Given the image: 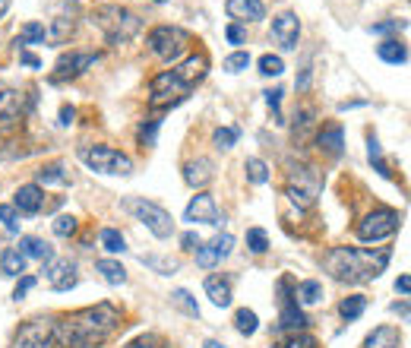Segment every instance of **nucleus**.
Listing matches in <instances>:
<instances>
[{
  "mask_svg": "<svg viewBox=\"0 0 411 348\" xmlns=\"http://www.w3.org/2000/svg\"><path fill=\"white\" fill-rule=\"evenodd\" d=\"M121 326V307L95 304L57 320V345L63 348H102Z\"/></svg>",
  "mask_w": 411,
  "mask_h": 348,
  "instance_id": "f257e3e1",
  "label": "nucleus"
},
{
  "mask_svg": "<svg viewBox=\"0 0 411 348\" xmlns=\"http://www.w3.org/2000/svg\"><path fill=\"white\" fill-rule=\"evenodd\" d=\"M389 263V251H357V247H332L326 253L323 266L326 272L336 282H348V285H361V282H370L386 269Z\"/></svg>",
  "mask_w": 411,
  "mask_h": 348,
  "instance_id": "f03ea898",
  "label": "nucleus"
},
{
  "mask_svg": "<svg viewBox=\"0 0 411 348\" xmlns=\"http://www.w3.org/2000/svg\"><path fill=\"white\" fill-rule=\"evenodd\" d=\"M92 23L104 32V38H108L111 44L130 42V38H136V32L142 29V19L121 4H104L99 10H92Z\"/></svg>",
  "mask_w": 411,
  "mask_h": 348,
  "instance_id": "7ed1b4c3",
  "label": "nucleus"
},
{
  "mask_svg": "<svg viewBox=\"0 0 411 348\" xmlns=\"http://www.w3.org/2000/svg\"><path fill=\"white\" fill-rule=\"evenodd\" d=\"M121 209H123V212H130V215H136V219H140L159 241H168L174 234L171 212H168V209H161L159 203L142 200V196H127V200L121 203Z\"/></svg>",
  "mask_w": 411,
  "mask_h": 348,
  "instance_id": "20e7f679",
  "label": "nucleus"
},
{
  "mask_svg": "<svg viewBox=\"0 0 411 348\" xmlns=\"http://www.w3.org/2000/svg\"><path fill=\"white\" fill-rule=\"evenodd\" d=\"M149 51H152L159 61H178L180 54H184L187 48L193 44L190 32L180 29V25H155L152 32H149Z\"/></svg>",
  "mask_w": 411,
  "mask_h": 348,
  "instance_id": "39448f33",
  "label": "nucleus"
},
{
  "mask_svg": "<svg viewBox=\"0 0 411 348\" xmlns=\"http://www.w3.org/2000/svg\"><path fill=\"white\" fill-rule=\"evenodd\" d=\"M319 190H323V181H319L317 168L310 165H297L288 172V181H285V196L295 203L297 209H310L317 203Z\"/></svg>",
  "mask_w": 411,
  "mask_h": 348,
  "instance_id": "423d86ee",
  "label": "nucleus"
},
{
  "mask_svg": "<svg viewBox=\"0 0 411 348\" xmlns=\"http://www.w3.org/2000/svg\"><path fill=\"white\" fill-rule=\"evenodd\" d=\"M80 159L86 162L89 172H99V174H121L127 177L133 172V162L130 155L117 152L111 146H80Z\"/></svg>",
  "mask_w": 411,
  "mask_h": 348,
  "instance_id": "0eeeda50",
  "label": "nucleus"
},
{
  "mask_svg": "<svg viewBox=\"0 0 411 348\" xmlns=\"http://www.w3.org/2000/svg\"><path fill=\"white\" fill-rule=\"evenodd\" d=\"M57 345V320L54 317H35L19 326L10 348H54Z\"/></svg>",
  "mask_w": 411,
  "mask_h": 348,
  "instance_id": "6e6552de",
  "label": "nucleus"
},
{
  "mask_svg": "<svg viewBox=\"0 0 411 348\" xmlns=\"http://www.w3.org/2000/svg\"><path fill=\"white\" fill-rule=\"evenodd\" d=\"M399 225H402V215L395 212V209H374V212H367L357 222V238L367 241V244L386 241L399 232Z\"/></svg>",
  "mask_w": 411,
  "mask_h": 348,
  "instance_id": "1a4fd4ad",
  "label": "nucleus"
},
{
  "mask_svg": "<svg viewBox=\"0 0 411 348\" xmlns=\"http://www.w3.org/2000/svg\"><path fill=\"white\" fill-rule=\"evenodd\" d=\"M149 89H152V98H149V108H174V104H180L187 98V89L184 83L174 76V70H161V73L152 76V83H149Z\"/></svg>",
  "mask_w": 411,
  "mask_h": 348,
  "instance_id": "9d476101",
  "label": "nucleus"
},
{
  "mask_svg": "<svg viewBox=\"0 0 411 348\" xmlns=\"http://www.w3.org/2000/svg\"><path fill=\"white\" fill-rule=\"evenodd\" d=\"M95 61H99V54H92V51H70V54H63L61 61H57L54 73H51V83L76 80V76H82L86 70H92Z\"/></svg>",
  "mask_w": 411,
  "mask_h": 348,
  "instance_id": "9b49d317",
  "label": "nucleus"
},
{
  "mask_svg": "<svg viewBox=\"0 0 411 348\" xmlns=\"http://www.w3.org/2000/svg\"><path fill=\"white\" fill-rule=\"evenodd\" d=\"M54 10H57L54 13V23H51V29L44 32V35H48L54 44H63L76 32V13H80V10H76L73 0H57Z\"/></svg>",
  "mask_w": 411,
  "mask_h": 348,
  "instance_id": "f8f14e48",
  "label": "nucleus"
},
{
  "mask_svg": "<svg viewBox=\"0 0 411 348\" xmlns=\"http://www.w3.org/2000/svg\"><path fill=\"white\" fill-rule=\"evenodd\" d=\"M184 219H187V222H203V225H215V228L225 225V215H219L212 193H206V190H200V193L193 196L190 203H187Z\"/></svg>",
  "mask_w": 411,
  "mask_h": 348,
  "instance_id": "ddd939ff",
  "label": "nucleus"
},
{
  "mask_svg": "<svg viewBox=\"0 0 411 348\" xmlns=\"http://www.w3.org/2000/svg\"><path fill=\"white\" fill-rule=\"evenodd\" d=\"M272 38L276 44H282L285 51H295L297 48V38H301V19L295 13H278L272 19Z\"/></svg>",
  "mask_w": 411,
  "mask_h": 348,
  "instance_id": "4468645a",
  "label": "nucleus"
},
{
  "mask_svg": "<svg viewBox=\"0 0 411 348\" xmlns=\"http://www.w3.org/2000/svg\"><path fill=\"white\" fill-rule=\"evenodd\" d=\"M209 73V57L203 54V51H193V54H187V61L180 64L178 70H174V76H178L180 83H184L187 89H193L197 83H203Z\"/></svg>",
  "mask_w": 411,
  "mask_h": 348,
  "instance_id": "2eb2a0df",
  "label": "nucleus"
},
{
  "mask_svg": "<svg viewBox=\"0 0 411 348\" xmlns=\"http://www.w3.org/2000/svg\"><path fill=\"white\" fill-rule=\"evenodd\" d=\"M44 206V193L38 184H23V187H16V193H13V209L23 215H35L42 212Z\"/></svg>",
  "mask_w": 411,
  "mask_h": 348,
  "instance_id": "dca6fc26",
  "label": "nucleus"
},
{
  "mask_svg": "<svg viewBox=\"0 0 411 348\" xmlns=\"http://www.w3.org/2000/svg\"><path fill=\"white\" fill-rule=\"evenodd\" d=\"M48 285L54 288V292H70V288L76 285V263L73 260H51Z\"/></svg>",
  "mask_w": 411,
  "mask_h": 348,
  "instance_id": "f3484780",
  "label": "nucleus"
},
{
  "mask_svg": "<svg viewBox=\"0 0 411 348\" xmlns=\"http://www.w3.org/2000/svg\"><path fill=\"white\" fill-rule=\"evenodd\" d=\"M212 177H215V165L209 159H193L184 165V181L193 190H203L206 184H212Z\"/></svg>",
  "mask_w": 411,
  "mask_h": 348,
  "instance_id": "a211bd4d",
  "label": "nucleus"
},
{
  "mask_svg": "<svg viewBox=\"0 0 411 348\" xmlns=\"http://www.w3.org/2000/svg\"><path fill=\"white\" fill-rule=\"evenodd\" d=\"M278 330H288V332H304L307 330V313L301 311L295 298L282 301V317H278Z\"/></svg>",
  "mask_w": 411,
  "mask_h": 348,
  "instance_id": "6ab92c4d",
  "label": "nucleus"
},
{
  "mask_svg": "<svg viewBox=\"0 0 411 348\" xmlns=\"http://www.w3.org/2000/svg\"><path fill=\"white\" fill-rule=\"evenodd\" d=\"M225 10H228V16H231V19H244V23H247V19H250V23H257V19L266 16L263 0H228Z\"/></svg>",
  "mask_w": 411,
  "mask_h": 348,
  "instance_id": "aec40b11",
  "label": "nucleus"
},
{
  "mask_svg": "<svg viewBox=\"0 0 411 348\" xmlns=\"http://www.w3.org/2000/svg\"><path fill=\"white\" fill-rule=\"evenodd\" d=\"M317 146H319V152H326V155H332V159H338V155H342V146H345L342 127H338V124H326V127L317 133Z\"/></svg>",
  "mask_w": 411,
  "mask_h": 348,
  "instance_id": "412c9836",
  "label": "nucleus"
},
{
  "mask_svg": "<svg viewBox=\"0 0 411 348\" xmlns=\"http://www.w3.org/2000/svg\"><path fill=\"white\" fill-rule=\"evenodd\" d=\"M206 294L215 307H228L231 304V279L225 275H209L206 279Z\"/></svg>",
  "mask_w": 411,
  "mask_h": 348,
  "instance_id": "4be33fe9",
  "label": "nucleus"
},
{
  "mask_svg": "<svg viewBox=\"0 0 411 348\" xmlns=\"http://www.w3.org/2000/svg\"><path fill=\"white\" fill-rule=\"evenodd\" d=\"M23 121V95L16 89H0V124Z\"/></svg>",
  "mask_w": 411,
  "mask_h": 348,
  "instance_id": "5701e85b",
  "label": "nucleus"
},
{
  "mask_svg": "<svg viewBox=\"0 0 411 348\" xmlns=\"http://www.w3.org/2000/svg\"><path fill=\"white\" fill-rule=\"evenodd\" d=\"M16 251L19 253H23V257L25 260H42V263H51V260H54V251H51V244H44V241L42 238H32V234H29V238H19V247H16Z\"/></svg>",
  "mask_w": 411,
  "mask_h": 348,
  "instance_id": "b1692460",
  "label": "nucleus"
},
{
  "mask_svg": "<svg viewBox=\"0 0 411 348\" xmlns=\"http://www.w3.org/2000/svg\"><path fill=\"white\" fill-rule=\"evenodd\" d=\"M364 348H402V336H399L395 326H376V330L367 336Z\"/></svg>",
  "mask_w": 411,
  "mask_h": 348,
  "instance_id": "393cba45",
  "label": "nucleus"
},
{
  "mask_svg": "<svg viewBox=\"0 0 411 348\" xmlns=\"http://www.w3.org/2000/svg\"><path fill=\"white\" fill-rule=\"evenodd\" d=\"M376 54H380V61L395 64V67L408 61V48H405V42H399V38H386V42H380L376 44Z\"/></svg>",
  "mask_w": 411,
  "mask_h": 348,
  "instance_id": "a878e982",
  "label": "nucleus"
},
{
  "mask_svg": "<svg viewBox=\"0 0 411 348\" xmlns=\"http://www.w3.org/2000/svg\"><path fill=\"white\" fill-rule=\"evenodd\" d=\"M295 301H297L301 307H313V304H319V301H323V285H319L317 279L301 282V285H295Z\"/></svg>",
  "mask_w": 411,
  "mask_h": 348,
  "instance_id": "bb28decb",
  "label": "nucleus"
},
{
  "mask_svg": "<svg viewBox=\"0 0 411 348\" xmlns=\"http://www.w3.org/2000/svg\"><path fill=\"white\" fill-rule=\"evenodd\" d=\"M95 272H102V279L108 282V285H123V282H127V269L117 260H99L95 263Z\"/></svg>",
  "mask_w": 411,
  "mask_h": 348,
  "instance_id": "cd10ccee",
  "label": "nucleus"
},
{
  "mask_svg": "<svg viewBox=\"0 0 411 348\" xmlns=\"http://www.w3.org/2000/svg\"><path fill=\"white\" fill-rule=\"evenodd\" d=\"M142 266L155 269L159 275H174L180 269V260L178 257H159V253H146V257H140Z\"/></svg>",
  "mask_w": 411,
  "mask_h": 348,
  "instance_id": "c85d7f7f",
  "label": "nucleus"
},
{
  "mask_svg": "<svg viewBox=\"0 0 411 348\" xmlns=\"http://www.w3.org/2000/svg\"><path fill=\"white\" fill-rule=\"evenodd\" d=\"M0 269H4V275L16 279L19 272H25V257L16 251V247H6V251L0 253Z\"/></svg>",
  "mask_w": 411,
  "mask_h": 348,
  "instance_id": "c756f323",
  "label": "nucleus"
},
{
  "mask_svg": "<svg viewBox=\"0 0 411 348\" xmlns=\"http://www.w3.org/2000/svg\"><path fill=\"white\" fill-rule=\"evenodd\" d=\"M35 181H38V187H42V184H44V187H51V184H57V187H63V184L70 181V174L63 172V165H57V162H54V165H44V168H38V172H35Z\"/></svg>",
  "mask_w": 411,
  "mask_h": 348,
  "instance_id": "7c9ffc66",
  "label": "nucleus"
},
{
  "mask_svg": "<svg viewBox=\"0 0 411 348\" xmlns=\"http://www.w3.org/2000/svg\"><path fill=\"white\" fill-rule=\"evenodd\" d=\"M313 108H301L295 114V130H291V133H295V143L297 146H304V143H307V133H310V127H313Z\"/></svg>",
  "mask_w": 411,
  "mask_h": 348,
  "instance_id": "2f4dec72",
  "label": "nucleus"
},
{
  "mask_svg": "<svg viewBox=\"0 0 411 348\" xmlns=\"http://www.w3.org/2000/svg\"><path fill=\"white\" fill-rule=\"evenodd\" d=\"M364 311H367V298H364V294H348V298H345L342 304H338V313H342V317L348 320V323H351V320L361 317Z\"/></svg>",
  "mask_w": 411,
  "mask_h": 348,
  "instance_id": "473e14b6",
  "label": "nucleus"
},
{
  "mask_svg": "<svg viewBox=\"0 0 411 348\" xmlns=\"http://www.w3.org/2000/svg\"><path fill=\"white\" fill-rule=\"evenodd\" d=\"M99 241H102V247L108 253H123V251H127V241H123V234L117 232V228H102Z\"/></svg>",
  "mask_w": 411,
  "mask_h": 348,
  "instance_id": "72a5a7b5",
  "label": "nucleus"
},
{
  "mask_svg": "<svg viewBox=\"0 0 411 348\" xmlns=\"http://www.w3.org/2000/svg\"><path fill=\"white\" fill-rule=\"evenodd\" d=\"M44 42V25L42 23H25L23 29H19V35H16V44H42Z\"/></svg>",
  "mask_w": 411,
  "mask_h": 348,
  "instance_id": "f704fd0d",
  "label": "nucleus"
},
{
  "mask_svg": "<svg viewBox=\"0 0 411 348\" xmlns=\"http://www.w3.org/2000/svg\"><path fill=\"white\" fill-rule=\"evenodd\" d=\"M234 326H238L240 336H253V332L259 330V320L253 311H247V307H240L238 313H234Z\"/></svg>",
  "mask_w": 411,
  "mask_h": 348,
  "instance_id": "c9c22d12",
  "label": "nucleus"
},
{
  "mask_svg": "<svg viewBox=\"0 0 411 348\" xmlns=\"http://www.w3.org/2000/svg\"><path fill=\"white\" fill-rule=\"evenodd\" d=\"M367 159H370V165H376V172H380L383 177H393L386 159H383V149H380V140H376V136H370L367 140Z\"/></svg>",
  "mask_w": 411,
  "mask_h": 348,
  "instance_id": "e433bc0d",
  "label": "nucleus"
},
{
  "mask_svg": "<svg viewBox=\"0 0 411 348\" xmlns=\"http://www.w3.org/2000/svg\"><path fill=\"white\" fill-rule=\"evenodd\" d=\"M244 172H247V181L250 184H266L269 181V165H266L263 159H247Z\"/></svg>",
  "mask_w": 411,
  "mask_h": 348,
  "instance_id": "4c0bfd02",
  "label": "nucleus"
},
{
  "mask_svg": "<svg viewBox=\"0 0 411 348\" xmlns=\"http://www.w3.org/2000/svg\"><path fill=\"white\" fill-rule=\"evenodd\" d=\"M159 127H161L159 117H149V121H142V124H140V130H136V140H140V146H155Z\"/></svg>",
  "mask_w": 411,
  "mask_h": 348,
  "instance_id": "58836bf2",
  "label": "nucleus"
},
{
  "mask_svg": "<svg viewBox=\"0 0 411 348\" xmlns=\"http://www.w3.org/2000/svg\"><path fill=\"white\" fill-rule=\"evenodd\" d=\"M276 348H319V342L310 336V332H291V336L282 339Z\"/></svg>",
  "mask_w": 411,
  "mask_h": 348,
  "instance_id": "ea45409f",
  "label": "nucleus"
},
{
  "mask_svg": "<svg viewBox=\"0 0 411 348\" xmlns=\"http://www.w3.org/2000/svg\"><path fill=\"white\" fill-rule=\"evenodd\" d=\"M259 73L263 76H282L285 73V64L278 54H263L259 57Z\"/></svg>",
  "mask_w": 411,
  "mask_h": 348,
  "instance_id": "a19ab883",
  "label": "nucleus"
},
{
  "mask_svg": "<svg viewBox=\"0 0 411 348\" xmlns=\"http://www.w3.org/2000/svg\"><path fill=\"white\" fill-rule=\"evenodd\" d=\"M171 301L184 313H190V317H200V307H197V301L190 298V292H187V288H178V292H171Z\"/></svg>",
  "mask_w": 411,
  "mask_h": 348,
  "instance_id": "79ce46f5",
  "label": "nucleus"
},
{
  "mask_svg": "<svg viewBox=\"0 0 411 348\" xmlns=\"http://www.w3.org/2000/svg\"><path fill=\"white\" fill-rule=\"evenodd\" d=\"M238 136H240L238 127H219V130L212 133V143H215L219 149H231L234 143H238Z\"/></svg>",
  "mask_w": 411,
  "mask_h": 348,
  "instance_id": "37998d69",
  "label": "nucleus"
},
{
  "mask_svg": "<svg viewBox=\"0 0 411 348\" xmlns=\"http://www.w3.org/2000/svg\"><path fill=\"white\" fill-rule=\"evenodd\" d=\"M247 247H250L253 253H266V251H269V238H266L263 228H250V232H247Z\"/></svg>",
  "mask_w": 411,
  "mask_h": 348,
  "instance_id": "c03bdc74",
  "label": "nucleus"
},
{
  "mask_svg": "<svg viewBox=\"0 0 411 348\" xmlns=\"http://www.w3.org/2000/svg\"><path fill=\"white\" fill-rule=\"evenodd\" d=\"M193 253H197V266H203V269H212V266H219V263H221L212 244H200Z\"/></svg>",
  "mask_w": 411,
  "mask_h": 348,
  "instance_id": "a18cd8bd",
  "label": "nucleus"
},
{
  "mask_svg": "<svg viewBox=\"0 0 411 348\" xmlns=\"http://www.w3.org/2000/svg\"><path fill=\"white\" fill-rule=\"evenodd\" d=\"M0 222H4V228H6L10 234L19 232V212L10 206V203H0Z\"/></svg>",
  "mask_w": 411,
  "mask_h": 348,
  "instance_id": "49530a36",
  "label": "nucleus"
},
{
  "mask_svg": "<svg viewBox=\"0 0 411 348\" xmlns=\"http://www.w3.org/2000/svg\"><path fill=\"white\" fill-rule=\"evenodd\" d=\"M250 67V54L247 51H234L231 57H225V70L228 73H240V70Z\"/></svg>",
  "mask_w": 411,
  "mask_h": 348,
  "instance_id": "de8ad7c7",
  "label": "nucleus"
},
{
  "mask_svg": "<svg viewBox=\"0 0 411 348\" xmlns=\"http://www.w3.org/2000/svg\"><path fill=\"white\" fill-rule=\"evenodd\" d=\"M54 234L57 238H73L76 234V219L73 215H57L54 219Z\"/></svg>",
  "mask_w": 411,
  "mask_h": 348,
  "instance_id": "09e8293b",
  "label": "nucleus"
},
{
  "mask_svg": "<svg viewBox=\"0 0 411 348\" xmlns=\"http://www.w3.org/2000/svg\"><path fill=\"white\" fill-rule=\"evenodd\" d=\"M209 244L215 247V253H219V260H225V257H231V247H234V238L231 234H219V238H212Z\"/></svg>",
  "mask_w": 411,
  "mask_h": 348,
  "instance_id": "8fccbe9b",
  "label": "nucleus"
},
{
  "mask_svg": "<svg viewBox=\"0 0 411 348\" xmlns=\"http://www.w3.org/2000/svg\"><path fill=\"white\" fill-rule=\"evenodd\" d=\"M399 29H405V19H386V23H376L374 29V35H389V32H399Z\"/></svg>",
  "mask_w": 411,
  "mask_h": 348,
  "instance_id": "3c124183",
  "label": "nucleus"
},
{
  "mask_svg": "<svg viewBox=\"0 0 411 348\" xmlns=\"http://www.w3.org/2000/svg\"><path fill=\"white\" fill-rule=\"evenodd\" d=\"M32 288H35V275H23V279L16 282V288H13V301H23Z\"/></svg>",
  "mask_w": 411,
  "mask_h": 348,
  "instance_id": "603ef678",
  "label": "nucleus"
},
{
  "mask_svg": "<svg viewBox=\"0 0 411 348\" xmlns=\"http://www.w3.org/2000/svg\"><path fill=\"white\" fill-rule=\"evenodd\" d=\"M225 38H228L231 44H244V42H247V29H244L240 23H231V25L225 29Z\"/></svg>",
  "mask_w": 411,
  "mask_h": 348,
  "instance_id": "864d4df0",
  "label": "nucleus"
},
{
  "mask_svg": "<svg viewBox=\"0 0 411 348\" xmlns=\"http://www.w3.org/2000/svg\"><path fill=\"white\" fill-rule=\"evenodd\" d=\"M266 95V104H269L272 111H276V124H282V114H278V102H282V89H269V92H263Z\"/></svg>",
  "mask_w": 411,
  "mask_h": 348,
  "instance_id": "5fc2aeb1",
  "label": "nucleus"
},
{
  "mask_svg": "<svg viewBox=\"0 0 411 348\" xmlns=\"http://www.w3.org/2000/svg\"><path fill=\"white\" fill-rule=\"evenodd\" d=\"M159 345H165L159 336H140L133 342H127V348H159Z\"/></svg>",
  "mask_w": 411,
  "mask_h": 348,
  "instance_id": "6e6d98bb",
  "label": "nucleus"
},
{
  "mask_svg": "<svg viewBox=\"0 0 411 348\" xmlns=\"http://www.w3.org/2000/svg\"><path fill=\"white\" fill-rule=\"evenodd\" d=\"M200 244H203V241H200V234H197V232L180 234V247H184V251H197Z\"/></svg>",
  "mask_w": 411,
  "mask_h": 348,
  "instance_id": "4d7b16f0",
  "label": "nucleus"
},
{
  "mask_svg": "<svg viewBox=\"0 0 411 348\" xmlns=\"http://www.w3.org/2000/svg\"><path fill=\"white\" fill-rule=\"evenodd\" d=\"M73 117H76V108L63 104V108H61V121H57V124H61V127H70V124H73Z\"/></svg>",
  "mask_w": 411,
  "mask_h": 348,
  "instance_id": "13d9d810",
  "label": "nucleus"
},
{
  "mask_svg": "<svg viewBox=\"0 0 411 348\" xmlns=\"http://www.w3.org/2000/svg\"><path fill=\"white\" fill-rule=\"evenodd\" d=\"M19 64H25V67H32V70L42 67V61H38V57L32 54V51H23V54H19Z\"/></svg>",
  "mask_w": 411,
  "mask_h": 348,
  "instance_id": "bf43d9fd",
  "label": "nucleus"
},
{
  "mask_svg": "<svg viewBox=\"0 0 411 348\" xmlns=\"http://www.w3.org/2000/svg\"><path fill=\"white\" fill-rule=\"evenodd\" d=\"M310 73H313V70H310V64H307V67L301 70V76H297V89H301V92H307V86H310Z\"/></svg>",
  "mask_w": 411,
  "mask_h": 348,
  "instance_id": "052dcab7",
  "label": "nucleus"
},
{
  "mask_svg": "<svg viewBox=\"0 0 411 348\" xmlns=\"http://www.w3.org/2000/svg\"><path fill=\"white\" fill-rule=\"evenodd\" d=\"M395 292L408 298V292H411V279H408V275H399V279H395Z\"/></svg>",
  "mask_w": 411,
  "mask_h": 348,
  "instance_id": "680f3d73",
  "label": "nucleus"
},
{
  "mask_svg": "<svg viewBox=\"0 0 411 348\" xmlns=\"http://www.w3.org/2000/svg\"><path fill=\"white\" fill-rule=\"evenodd\" d=\"M393 311L402 313V317H408V304H405V301H402V304H393Z\"/></svg>",
  "mask_w": 411,
  "mask_h": 348,
  "instance_id": "e2e57ef3",
  "label": "nucleus"
},
{
  "mask_svg": "<svg viewBox=\"0 0 411 348\" xmlns=\"http://www.w3.org/2000/svg\"><path fill=\"white\" fill-rule=\"evenodd\" d=\"M203 348H228V345H221V342H215V339H209V342Z\"/></svg>",
  "mask_w": 411,
  "mask_h": 348,
  "instance_id": "0e129e2a",
  "label": "nucleus"
},
{
  "mask_svg": "<svg viewBox=\"0 0 411 348\" xmlns=\"http://www.w3.org/2000/svg\"><path fill=\"white\" fill-rule=\"evenodd\" d=\"M6 6H10V0H0V16L6 13Z\"/></svg>",
  "mask_w": 411,
  "mask_h": 348,
  "instance_id": "69168bd1",
  "label": "nucleus"
},
{
  "mask_svg": "<svg viewBox=\"0 0 411 348\" xmlns=\"http://www.w3.org/2000/svg\"><path fill=\"white\" fill-rule=\"evenodd\" d=\"M155 4H168V0H155Z\"/></svg>",
  "mask_w": 411,
  "mask_h": 348,
  "instance_id": "338daca9",
  "label": "nucleus"
},
{
  "mask_svg": "<svg viewBox=\"0 0 411 348\" xmlns=\"http://www.w3.org/2000/svg\"><path fill=\"white\" fill-rule=\"evenodd\" d=\"M159 348H171V345H159Z\"/></svg>",
  "mask_w": 411,
  "mask_h": 348,
  "instance_id": "774afa93",
  "label": "nucleus"
}]
</instances>
